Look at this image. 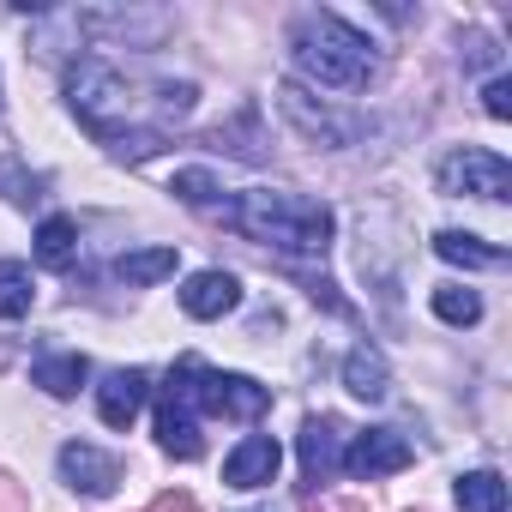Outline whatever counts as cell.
<instances>
[{"label":"cell","mask_w":512,"mask_h":512,"mask_svg":"<svg viewBox=\"0 0 512 512\" xmlns=\"http://www.w3.org/2000/svg\"><path fill=\"white\" fill-rule=\"evenodd\" d=\"M344 386H350L356 398L380 404V398L392 392V368H386V356H380L374 344H356V350L344 356Z\"/></svg>","instance_id":"obj_14"},{"label":"cell","mask_w":512,"mask_h":512,"mask_svg":"<svg viewBox=\"0 0 512 512\" xmlns=\"http://www.w3.org/2000/svg\"><path fill=\"white\" fill-rule=\"evenodd\" d=\"M175 247H139V253H121L115 260V278L127 284V290H145V284H163V278H175Z\"/></svg>","instance_id":"obj_15"},{"label":"cell","mask_w":512,"mask_h":512,"mask_svg":"<svg viewBox=\"0 0 512 512\" xmlns=\"http://www.w3.org/2000/svg\"><path fill=\"white\" fill-rule=\"evenodd\" d=\"M332 512H374V506H368V500H338Z\"/></svg>","instance_id":"obj_29"},{"label":"cell","mask_w":512,"mask_h":512,"mask_svg":"<svg viewBox=\"0 0 512 512\" xmlns=\"http://www.w3.org/2000/svg\"><path fill=\"white\" fill-rule=\"evenodd\" d=\"M145 512H193V494H181V488H175V494H157Z\"/></svg>","instance_id":"obj_28"},{"label":"cell","mask_w":512,"mask_h":512,"mask_svg":"<svg viewBox=\"0 0 512 512\" xmlns=\"http://www.w3.org/2000/svg\"><path fill=\"white\" fill-rule=\"evenodd\" d=\"M266 410H272V392H266L260 380L205 368V416H235V422H253V416H266Z\"/></svg>","instance_id":"obj_7"},{"label":"cell","mask_w":512,"mask_h":512,"mask_svg":"<svg viewBox=\"0 0 512 512\" xmlns=\"http://www.w3.org/2000/svg\"><path fill=\"white\" fill-rule=\"evenodd\" d=\"M482 109L494 115V121H512V79L500 73V79H488V91H482Z\"/></svg>","instance_id":"obj_26"},{"label":"cell","mask_w":512,"mask_h":512,"mask_svg":"<svg viewBox=\"0 0 512 512\" xmlns=\"http://www.w3.org/2000/svg\"><path fill=\"white\" fill-rule=\"evenodd\" d=\"M253 127H260V109L247 103V109L235 115V127H211V145H217V151H235L241 163H260V157H266V145L253 139Z\"/></svg>","instance_id":"obj_21"},{"label":"cell","mask_w":512,"mask_h":512,"mask_svg":"<svg viewBox=\"0 0 512 512\" xmlns=\"http://www.w3.org/2000/svg\"><path fill=\"white\" fill-rule=\"evenodd\" d=\"M434 253L446 266H464V272H494V266H506V247H494V241H482V235H464V229H440L434 235Z\"/></svg>","instance_id":"obj_13"},{"label":"cell","mask_w":512,"mask_h":512,"mask_svg":"<svg viewBox=\"0 0 512 512\" xmlns=\"http://www.w3.org/2000/svg\"><path fill=\"white\" fill-rule=\"evenodd\" d=\"M217 217L253 241H272L278 253H296V260H308V253H326L332 247V205L308 199V193H272V187H253L241 193L235 205H217Z\"/></svg>","instance_id":"obj_1"},{"label":"cell","mask_w":512,"mask_h":512,"mask_svg":"<svg viewBox=\"0 0 512 512\" xmlns=\"http://www.w3.org/2000/svg\"><path fill=\"white\" fill-rule=\"evenodd\" d=\"M169 193H175L181 205H211V199H217V181H211L205 169H175Z\"/></svg>","instance_id":"obj_23"},{"label":"cell","mask_w":512,"mask_h":512,"mask_svg":"<svg viewBox=\"0 0 512 512\" xmlns=\"http://www.w3.org/2000/svg\"><path fill=\"white\" fill-rule=\"evenodd\" d=\"M145 392H151V374H145V368H115V374H103V386H97V416H103L109 428H133V416L145 410Z\"/></svg>","instance_id":"obj_11"},{"label":"cell","mask_w":512,"mask_h":512,"mask_svg":"<svg viewBox=\"0 0 512 512\" xmlns=\"http://www.w3.org/2000/svg\"><path fill=\"white\" fill-rule=\"evenodd\" d=\"M157 97H163V103H157V115H163V121H187V115H193V97H199V91H193V85H163Z\"/></svg>","instance_id":"obj_25"},{"label":"cell","mask_w":512,"mask_h":512,"mask_svg":"<svg viewBox=\"0 0 512 512\" xmlns=\"http://www.w3.org/2000/svg\"><path fill=\"white\" fill-rule=\"evenodd\" d=\"M67 97H73L79 121H85L97 139H109V133H115V121H121V115H127V103H133L127 79H121L109 61H79V67L67 73Z\"/></svg>","instance_id":"obj_3"},{"label":"cell","mask_w":512,"mask_h":512,"mask_svg":"<svg viewBox=\"0 0 512 512\" xmlns=\"http://www.w3.org/2000/svg\"><path fill=\"white\" fill-rule=\"evenodd\" d=\"M181 308H187L193 320H223V314L241 308V284H235L229 272H193L187 290H181Z\"/></svg>","instance_id":"obj_12"},{"label":"cell","mask_w":512,"mask_h":512,"mask_svg":"<svg viewBox=\"0 0 512 512\" xmlns=\"http://www.w3.org/2000/svg\"><path fill=\"white\" fill-rule=\"evenodd\" d=\"M410 440L398 434V428H362V434H350V452H344V470L350 476H362V482H374V476H392V470H410Z\"/></svg>","instance_id":"obj_6"},{"label":"cell","mask_w":512,"mask_h":512,"mask_svg":"<svg viewBox=\"0 0 512 512\" xmlns=\"http://www.w3.org/2000/svg\"><path fill=\"white\" fill-rule=\"evenodd\" d=\"M157 440H163V452H175V458H199V452H205L199 422L181 416V410H169V404H157Z\"/></svg>","instance_id":"obj_19"},{"label":"cell","mask_w":512,"mask_h":512,"mask_svg":"<svg viewBox=\"0 0 512 512\" xmlns=\"http://www.w3.org/2000/svg\"><path fill=\"white\" fill-rule=\"evenodd\" d=\"M344 440H350V428L338 422V416H308L302 422V476L308 482H332V470L344 464Z\"/></svg>","instance_id":"obj_8"},{"label":"cell","mask_w":512,"mask_h":512,"mask_svg":"<svg viewBox=\"0 0 512 512\" xmlns=\"http://www.w3.org/2000/svg\"><path fill=\"white\" fill-rule=\"evenodd\" d=\"M37 302V278L19 260H0V320H25Z\"/></svg>","instance_id":"obj_18"},{"label":"cell","mask_w":512,"mask_h":512,"mask_svg":"<svg viewBox=\"0 0 512 512\" xmlns=\"http://www.w3.org/2000/svg\"><path fill=\"white\" fill-rule=\"evenodd\" d=\"M61 476H67V488H79V494L103 500V494H115L121 464H115L109 452H97L91 440H67V446H61Z\"/></svg>","instance_id":"obj_9"},{"label":"cell","mask_w":512,"mask_h":512,"mask_svg":"<svg viewBox=\"0 0 512 512\" xmlns=\"http://www.w3.org/2000/svg\"><path fill=\"white\" fill-rule=\"evenodd\" d=\"M290 49H296V67L320 79L326 91H362L374 79V43L356 25H344L338 13H308L290 31Z\"/></svg>","instance_id":"obj_2"},{"label":"cell","mask_w":512,"mask_h":512,"mask_svg":"<svg viewBox=\"0 0 512 512\" xmlns=\"http://www.w3.org/2000/svg\"><path fill=\"white\" fill-rule=\"evenodd\" d=\"M434 181H440V193H452V199H506L512 193V163L500 157V151H482V145H464V151H452L440 169H434Z\"/></svg>","instance_id":"obj_4"},{"label":"cell","mask_w":512,"mask_h":512,"mask_svg":"<svg viewBox=\"0 0 512 512\" xmlns=\"http://www.w3.org/2000/svg\"><path fill=\"white\" fill-rule=\"evenodd\" d=\"M434 314L446 326H476L482 320V296L464 290V284H434Z\"/></svg>","instance_id":"obj_22"},{"label":"cell","mask_w":512,"mask_h":512,"mask_svg":"<svg viewBox=\"0 0 512 512\" xmlns=\"http://www.w3.org/2000/svg\"><path fill=\"white\" fill-rule=\"evenodd\" d=\"M0 187H7V199H13V205H37V199H43V181H37V175H25V169H13V163L0 169Z\"/></svg>","instance_id":"obj_24"},{"label":"cell","mask_w":512,"mask_h":512,"mask_svg":"<svg viewBox=\"0 0 512 512\" xmlns=\"http://www.w3.org/2000/svg\"><path fill=\"white\" fill-rule=\"evenodd\" d=\"M31 380H37L49 398H79V386L91 380V362H85V356H43V362L31 368Z\"/></svg>","instance_id":"obj_17"},{"label":"cell","mask_w":512,"mask_h":512,"mask_svg":"<svg viewBox=\"0 0 512 512\" xmlns=\"http://www.w3.org/2000/svg\"><path fill=\"white\" fill-rule=\"evenodd\" d=\"M278 109H284V115L296 121V133H302V139H314V145H350V139L362 133L350 115H338V109L314 103L296 79H290V85H278Z\"/></svg>","instance_id":"obj_5"},{"label":"cell","mask_w":512,"mask_h":512,"mask_svg":"<svg viewBox=\"0 0 512 512\" xmlns=\"http://www.w3.org/2000/svg\"><path fill=\"white\" fill-rule=\"evenodd\" d=\"M302 506H308V512H320V506H314V500H302Z\"/></svg>","instance_id":"obj_30"},{"label":"cell","mask_w":512,"mask_h":512,"mask_svg":"<svg viewBox=\"0 0 512 512\" xmlns=\"http://www.w3.org/2000/svg\"><path fill=\"white\" fill-rule=\"evenodd\" d=\"M37 260L49 272H73L79 266V223L73 217H43V229H37Z\"/></svg>","instance_id":"obj_16"},{"label":"cell","mask_w":512,"mask_h":512,"mask_svg":"<svg viewBox=\"0 0 512 512\" xmlns=\"http://www.w3.org/2000/svg\"><path fill=\"white\" fill-rule=\"evenodd\" d=\"M0 512H31V500H25V488L13 476H0Z\"/></svg>","instance_id":"obj_27"},{"label":"cell","mask_w":512,"mask_h":512,"mask_svg":"<svg viewBox=\"0 0 512 512\" xmlns=\"http://www.w3.org/2000/svg\"><path fill=\"white\" fill-rule=\"evenodd\" d=\"M458 512H506V482H500V470H470V476H458Z\"/></svg>","instance_id":"obj_20"},{"label":"cell","mask_w":512,"mask_h":512,"mask_svg":"<svg viewBox=\"0 0 512 512\" xmlns=\"http://www.w3.org/2000/svg\"><path fill=\"white\" fill-rule=\"evenodd\" d=\"M278 464H284V446L272 434H247L223 458V482L229 488H266V482H278Z\"/></svg>","instance_id":"obj_10"}]
</instances>
